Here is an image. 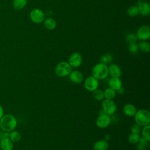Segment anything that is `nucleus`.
<instances>
[{
    "label": "nucleus",
    "instance_id": "obj_1",
    "mask_svg": "<svg viewBox=\"0 0 150 150\" xmlns=\"http://www.w3.org/2000/svg\"><path fill=\"white\" fill-rule=\"evenodd\" d=\"M17 126L16 117L10 114H5L0 120V128L2 131L11 132L14 130Z\"/></svg>",
    "mask_w": 150,
    "mask_h": 150
},
{
    "label": "nucleus",
    "instance_id": "obj_2",
    "mask_svg": "<svg viewBox=\"0 0 150 150\" xmlns=\"http://www.w3.org/2000/svg\"><path fill=\"white\" fill-rule=\"evenodd\" d=\"M91 74L98 80L105 79L108 76V66L102 63H98L93 67Z\"/></svg>",
    "mask_w": 150,
    "mask_h": 150
},
{
    "label": "nucleus",
    "instance_id": "obj_3",
    "mask_svg": "<svg viewBox=\"0 0 150 150\" xmlns=\"http://www.w3.org/2000/svg\"><path fill=\"white\" fill-rule=\"evenodd\" d=\"M135 121L140 127H145L149 125L150 123V112L145 109L137 110L135 115Z\"/></svg>",
    "mask_w": 150,
    "mask_h": 150
},
{
    "label": "nucleus",
    "instance_id": "obj_4",
    "mask_svg": "<svg viewBox=\"0 0 150 150\" xmlns=\"http://www.w3.org/2000/svg\"><path fill=\"white\" fill-rule=\"evenodd\" d=\"M72 71V67L66 62H61L59 63L55 69L54 73L59 77H64L69 76Z\"/></svg>",
    "mask_w": 150,
    "mask_h": 150
},
{
    "label": "nucleus",
    "instance_id": "obj_5",
    "mask_svg": "<svg viewBox=\"0 0 150 150\" xmlns=\"http://www.w3.org/2000/svg\"><path fill=\"white\" fill-rule=\"evenodd\" d=\"M102 110L108 115L114 114L117 110V105L112 100L105 99L102 102Z\"/></svg>",
    "mask_w": 150,
    "mask_h": 150
},
{
    "label": "nucleus",
    "instance_id": "obj_6",
    "mask_svg": "<svg viewBox=\"0 0 150 150\" xmlns=\"http://www.w3.org/2000/svg\"><path fill=\"white\" fill-rule=\"evenodd\" d=\"M111 122V118L110 115L105 114L104 112L100 113L96 120V125L100 128H105L108 127Z\"/></svg>",
    "mask_w": 150,
    "mask_h": 150
},
{
    "label": "nucleus",
    "instance_id": "obj_7",
    "mask_svg": "<svg viewBox=\"0 0 150 150\" xmlns=\"http://www.w3.org/2000/svg\"><path fill=\"white\" fill-rule=\"evenodd\" d=\"M85 88L88 91H93L94 90L98 88L99 86V82L97 79L94 77L93 76L87 77L84 83Z\"/></svg>",
    "mask_w": 150,
    "mask_h": 150
},
{
    "label": "nucleus",
    "instance_id": "obj_8",
    "mask_svg": "<svg viewBox=\"0 0 150 150\" xmlns=\"http://www.w3.org/2000/svg\"><path fill=\"white\" fill-rule=\"evenodd\" d=\"M30 18L33 22L35 23H40L45 19V14L40 9L35 8L31 11L30 13Z\"/></svg>",
    "mask_w": 150,
    "mask_h": 150
},
{
    "label": "nucleus",
    "instance_id": "obj_9",
    "mask_svg": "<svg viewBox=\"0 0 150 150\" xmlns=\"http://www.w3.org/2000/svg\"><path fill=\"white\" fill-rule=\"evenodd\" d=\"M137 38L141 40H146L150 36V28L148 26L144 25L141 26L137 30L136 34Z\"/></svg>",
    "mask_w": 150,
    "mask_h": 150
},
{
    "label": "nucleus",
    "instance_id": "obj_10",
    "mask_svg": "<svg viewBox=\"0 0 150 150\" xmlns=\"http://www.w3.org/2000/svg\"><path fill=\"white\" fill-rule=\"evenodd\" d=\"M69 64L71 67H78L82 63V56L77 52L72 53L69 59Z\"/></svg>",
    "mask_w": 150,
    "mask_h": 150
},
{
    "label": "nucleus",
    "instance_id": "obj_11",
    "mask_svg": "<svg viewBox=\"0 0 150 150\" xmlns=\"http://www.w3.org/2000/svg\"><path fill=\"white\" fill-rule=\"evenodd\" d=\"M70 80L75 84H80L83 82L84 80V76L82 73L79 70L71 71L69 74Z\"/></svg>",
    "mask_w": 150,
    "mask_h": 150
},
{
    "label": "nucleus",
    "instance_id": "obj_12",
    "mask_svg": "<svg viewBox=\"0 0 150 150\" xmlns=\"http://www.w3.org/2000/svg\"><path fill=\"white\" fill-rule=\"evenodd\" d=\"M137 6L139 9V12H140L141 14H142V15L147 16L149 14L150 6L149 3L139 0L138 1Z\"/></svg>",
    "mask_w": 150,
    "mask_h": 150
},
{
    "label": "nucleus",
    "instance_id": "obj_13",
    "mask_svg": "<svg viewBox=\"0 0 150 150\" xmlns=\"http://www.w3.org/2000/svg\"><path fill=\"white\" fill-rule=\"evenodd\" d=\"M108 74L113 77H120L122 74L120 67L116 64H110L108 66Z\"/></svg>",
    "mask_w": 150,
    "mask_h": 150
},
{
    "label": "nucleus",
    "instance_id": "obj_14",
    "mask_svg": "<svg viewBox=\"0 0 150 150\" xmlns=\"http://www.w3.org/2000/svg\"><path fill=\"white\" fill-rule=\"evenodd\" d=\"M122 110L124 114L128 117H134L137 111L135 106L131 103L125 104Z\"/></svg>",
    "mask_w": 150,
    "mask_h": 150
},
{
    "label": "nucleus",
    "instance_id": "obj_15",
    "mask_svg": "<svg viewBox=\"0 0 150 150\" xmlns=\"http://www.w3.org/2000/svg\"><path fill=\"white\" fill-rule=\"evenodd\" d=\"M109 87L117 91L121 87H122V81L120 77H111L108 82Z\"/></svg>",
    "mask_w": 150,
    "mask_h": 150
},
{
    "label": "nucleus",
    "instance_id": "obj_16",
    "mask_svg": "<svg viewBox=\"0 0 150 150\" xmlns=\"http://www.w3.org/2000/svg\"><path fill=\"white\" fill-rule=\"evenodd\" d=\"M0 147L2 150H12L13 144L9 137L4 138L1 139Z\"/></svg>",
    "mask_w": 150,
    "mask_h": 150
},
{
    "label": "nucleus",
    "instance_id": "obj_17",
    "mask_svg": "<svg viewBox=\"0 0 150 150\" xmlns=\"http://www.w3.org/2000/svg\"><path fill=\"white\" fill-rule=\"evenodd\" d=\"M108 147V141L105 139L98 140L93 145L94 150H107Z\"/></svg>",
    "mask_w": 150,
    "mask_h": 150
},
{
    "label": "nucleus",
    "instance_id": "obj_18",
    "mask_svg": "<svg viewBox=\"0 0 150 150\" xmlns=\"http://www.w3.org/2000/svg\"><path fill=\"white\" fill-rule=\"evenodd\" d=\"M28 0H13V6L15 9L19 11L22 9L26 5Z\"/></svg>",
    "mask_w": 150,
    "mask_h": 150
},
{
    "label": "nucleus",
    "instance_id": "obj_19",
    "mask_svg": "<svg viewBox=\"0 0 150 150\" xmlns=\"http://www.w3.org/2000/svg\"><path fill=\"white\" fill-rule=\"evenodd\" d=\"M116 96V91L111 88L110 87L107 88L104 91V96L105 99L112 100Z\"/></svg>",
    "mask_w": 150,
    "mask_h": 150
},
{
    "label": "nucleus",
    "instance_id": "obj_20",
    "mask_svg": "<svg viewBox=\"0 0 150 150\" xmlns=\"http://www.w3.org/2000/svg\"><path fill=\"white\" fill-rule=\"evenodd\" d=\"M44 25L46 28L49 30L54 29L56 26V22L52 18H48L45 20Z\"/></svg>",
    "mask_w": 150,
    "mask_h": 150
},
{
    "label": "nucleus",
    "instance_id": "obj_21",
    "mask_svg": "<svg viewBox=\"0 0 150 150\" xmlns=\"http://www.w3.org/2000/svg\"><path fill=\"white\" fill-rule=\"evenodd\" d=\"M9 138L13 142H18L21 139V135L18 131L14 129L9 132Z\"/></svg>",
    "mask_w": 150,
    "mask_h": 150
},
{
    "label": "nucleus",
    "instance_id": "obj_22",
    "mask_svg": "<svg viewBox=\"0 0 150 150\" xmlns=\"http://www.w3.org/2000/svg\"><path fill=\"white\" fill-rule=\"evenodd\" d=\"M100 63L105 64L107 65V64H110L112 60H113V57L112 55L110 53H105L101 57H100Z\"/></svg>",
    "mask_w": 150,
    "mask_h": 150
},
{
    "label": "nucleus",
    "instance_id": "obj_23",
    "mask_svg": "<svg viewBox=\"0 0 150 150\" xmlns=\"http://www.w3.org/2000/svg\"><path fill=\"white\" fill-rule=\"evenodd\" d=\"M138 49L144 53H148L150 50V45L145 40H142L138 45Z\"/></svg>",
    "mask_w": 150,
    "mask_h": 150
},
{
    "label": "nucleus",
    "instance_id": "obj_24",
    "mask_svg": "<svg viewBox=\"0 0 150 150\" xmlns=\"http://www.w3.org/2000/svg\"><path fill=\"white\" fill-rule=\"evenodd\" d=\"M140 137L139 134L131 132L128 136V142L131 144H137L139 142Z\"/></svg>",
    "mask_w": 150,
    "mask_h": 150
},
{
    "label": "nucleus",
    "instance_id": "obj_25",
    "mask_svg": "<svg viewBox=\"0 0 150 150\" xmlns=\"http://www.w3.org/2000/svg\"><path fill=\"white\" fill-rule=\"evenodd\" d=\"M141 129V134L142 137L145 139L146 140L149 141H150V125H148L145 127Z\"/></svg>",
    "mask_w": 150,
    "mask_h": 150
},
{
    "label": "nucleus",
    "instance_id": "obj_26",
    "mask_svg": "<svg viewBox=\"0 0 150 150\" xmlns=\"http://www.w3.org/2000/svg\"><path fill=\"white\" fill-rule=\"evenodd\" d=\"M93 96L94 98L97 101L103 100L104 98V91L101 89L97 88L96 90L93 91Z\"/></svg>",
    "mask_w": 150,
    "mask_h": 150
},
{
    "label": "nucleus",
    "instance_id": "obj_27",
    "mask_svg": "<svg viewBox=\"0 0 150 150\" xmlns=\"http://www.w3.org/2000/svg\"><path fill=\"white\" fill-rule=\"evenodd\" d=\"M127 13L129 16H135L138 15L139 12L137 6H131L128 8Z\"/></svg>",
    "mask_w": 150,
    "mask_h": 150
},
{
    "label": "nucleus",
    "instance_id": "obj_28",
    "mask_svg": "<svg viewBox=\"0 0 150 150\" xmlns=\"http://www.w3.org/2000/svg\"><path fill=\"white\" fill-rule=\"evenodd\" d=\"M128 49H129V51L130 52V53H131L135 54V53H137L139 50L138 44H137L136 42L129 43Z\"/></svg>",
    "mask_w": 150,
    "mask_h": 150
},
{
    "label": "nucleus",
    "instance_id": "obj_29",
    "mask_svg": "<svg viewBox=\"0 0 150 150\" xmlns=\"http://www.w3.org/2000/svg\"><path fill=\"white\" fill-rule=\"evenodd\" d=\"M138 38L136 34L134 33H129L126 36V40L129 43H135L137 42Z\"/></svg>",
    "mask_w": 150,
    "mask_h": 150
},
{
    "label": "nucleus",
    "instance_id": "obj_30",
    "mask_svg": "<svg viewBox=\"0 0 150 150\" xmlns=\"http://www.w3.org/2000/svg\"><path fill=\"white\" fill-rule=\"evenodd\" d=\"M141 127H140L139 125L137 124H133L131 127V131L132 133H137V134H139L141 131Z\"/></svg>",
    "mask_w": 150,
    "mask_h": 150
},
{
    "label": "nucleus",
    "instance_id": "obj_31",
    "mask_svg": "<svg viewBox=\"0 0 150 150\" xmlns=\"http://www.w3.org/2000/svg\"><path fill=\"white\" fill-rule=\"evenodd\" d=\"M9 132L2 131L0 132V139L4 138L9 137Z\"/></svg>",
    "mask_w": 150,
    "mask_h": 150
},
{
    "label": "nucleus",
    "instance_id": "obj_32",
    "mask_svg": "<svg viewBox=\"0 0 150 150\" xmlns=\"http://www.w3.org/2000/svg\"><path fill=\"white\" fill-rule=\"evenodd\" d=\"M137 149L138 150H145V148H146V145L140 143V142H138L137 144Z\"/></svg>",
    "mask_w": 150,
    "mask_h": 150
},
{
    "label": "nucleus",
    "instance_id": "obj_33",
    "mask_svg": "<svg viewBox=\"0 0 150 150\" xmlns=\"http://www.w3.org/2000/svg\"><path fill=\"white\" fill-rule=\"evenodd\" d=\"M117 91L118 93L120 94H123L124 93V91H125V90H124V88L122 86V87H121L118 90H117Z\"/></svg>",
    "mask_w": 150,
    "mask_h": 150
},
{
    "label": "nucleus",
    "instance_id": "obj_34",
    "mask_svg": "<svg viewBox=\"0 0 150 150\" xmlns=\"http://www.w3.org/2000/svg\"><path fill=\"white\" fill-rule=\"evenodd\" d=\"M4 115V111L2 106L0 104V120L2 117V116Z\"/></svg>",
    "mask_w": 150,
    "mask_h": 150
},
{
    "label": "nucleus",
    "instance_id": "obj_35",
    "mask_svg": "<svg viewBox=\"0 0 150 150\" xmlns=\"http://www.w3.org/2000/svg\"><path fill=\"white\" fill-rule=\"evenodd\" d=\"M104 138H105V139H104L105 140H106V141H108V140L110 139V134H106V135H105Z\"/></svg>",
    "mask_w": 150,
    "mask_h": 150
}]
</instances>
